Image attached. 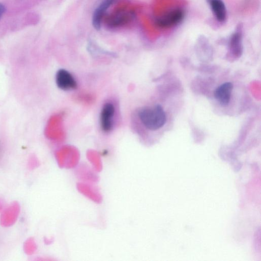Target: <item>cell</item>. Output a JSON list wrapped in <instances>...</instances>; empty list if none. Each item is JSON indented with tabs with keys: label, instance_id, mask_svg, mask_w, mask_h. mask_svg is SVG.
<instances>
[{
	"label": "cell",
	"instance_id": "obj_1",
	"mask_svg": "<svg viewBox=\"0 0 261 261\" xmlns=\"http://www.w3.org/2000/svg\"><path fill=\"white\" fill-rule=\"evenodd\" d=\"M138 115L144 126L151 131L161 128L167 122L166 112L160 105L153 108H143L139 112Z\"/></svg>",
	"mask_w": 261,
	"mask_h": 261
},
{
	"label": "cell",
	"instance_id": "obj_2",
	"mask_svg": "<svg viewBox=\"0 0 261 261\" xmlns=\"http://www.w3.org/2000/svg\"><path fill=\"white\" fill-rule=\"evenodd\" d=\"M56 83L58 88L64 91L76 90L77 83L73 75L64 69H61L56 75Z\"/></svg>",
	"mask_w": 261,
	"mask_h": 261
},
{
	"label": "cell",
	"instance_id": "obj_3",
	"mask_svg": "<svg viewBox=\"0 0 261 261\" xmlns=\"http://www.w3.org/2000/svg\"><path fill=\"white\" fill-rule=\"evenodd\" d=\"M184 17V13L183 11L181 9H177L157 19L156 24L162 28H170L181 23Z\"/></svg>",
	"mask_w": 261,
	"mask_h": 261
},
{
	"label": "cell",
	"instance_id": "obj_4",
	"mask_svg": "<svg viewBox=\"0 0 261 261\" xmlns=\"http://www.w3.org/2000/svg\"><path fill=\"white\" fill-rule=\"evenodd\" d=\"M114 113L115 107L113 104L107 103L103 106L100 115L101 126L103 131L108 132L112 130Z\"/></svg>",
	"mask_w": 261,
	"mask_h": 261
},
{
	"label": "cell",
	"instance_id": "obj_5",
	"mask_svg": "<svg viewBox=\"0 0 261 261\" xmlns=\"http://www.w3.org/2000/svg\"><path fill=\"white\" fill-rule=\"evenodd\" d=\"M115 0H103L99 6L95 9L92 16V26L95 30H101L104 15Z\"/></svg>",
	"mask_w": 261,
	"mask_h": 261
},
{
	"label": "cell",
	"instance_id": "obj_6",
	"mask_svg": "<svg viewBox=\"0 0 261 261\" xmlns=\"http://www.w3.org/2000/svg\"><path fill=\"white\" fill-rule=\"evenodd\" d=\"M233 85L230 82L222 84L215 92V99L222 106H227L230 103Z\"/></svg>",
	"mask_w": 261,
	"mask_h": 261
},
{
	"label": "cell",
	"instance_id": "obj_7",
	"mask_svg": "<svg viewBox=\"0 0 261 261\" xmlns=\"http://www.w3.org/2000/svg\"><path fill=\"white\" fill-rule=\"evenodd\" d=\"M207 1L217 20L220 23L226 21L227 12L224 2L222 0H207Z\"/></svg>",
	"mask_w": 261,
	"mask_h": 261
},
{
	"label": "cell",
	"instance_id": "obj_8",
	"mask_svg": "<svg viewBox=\"0 0 261 261\" xmlns=\"http://www.w3.org/2000/svg\"><path fill=\"white\" fill-rule=\"evenodd\" d=\"M133 17L131 12L121 11L116 13L109 16L107 20L108 25L112 27H117L127 23Z\"/></svg>",
	"mask_w": 261,
	"mask_h": 261
},
{
	"label": "cell",
	"instance_id": "obj_9",
	"mask_svg": "<svg viewBox=\"0 0 261 261\" xmlns=\"http://www.w3.org/2000/svg\"><path fill=\"white\" fill-rule=\"evenodd\" d=\"M240 32H235L231 36L230 41V51L236 57H240L243 52L242 44V34Z\"/></svg>",
	"mask_w": 261,
	"mask_h": 261
},
{
	"label": "cell",
	"instance_id": "obj_10",
	"mask_svg": "<svg viewBox=\"0 0 261 261\" xmlns=\"http://www.w3.org/2000/svg\"><path fill=\"white\" fill-rule=\"evenodd\" d=\"M5 12V6L2 4H0V18H1L3 14H4Z\"/></svg>",
	"mask_w": 261,
	"mask_h": 261
}]
</instances>
